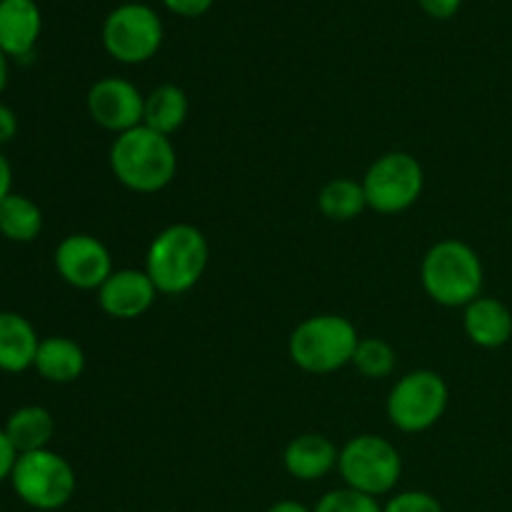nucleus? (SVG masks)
Returning a JSON list of instances; mask_svg holds the SVG:
<instances>
[{
  "label": "nucleus",
  "mask_w": 512,
  "mask_h": 512,
  "mask_svg": "<svg viewBox=\"0 0 512 512\" xmlns=\"http://www.w3.org/2000/svg\"><path fill=\"white\" fill-rule=\"evenodd\" d=\"M108 163L120 185L143 195L165 190L178 173L173 140L148 125L120 133L110 145Z\"/></svg>",
  "instance_id": "f257e3e1"
},
{
  "label": "nucleus",
  "mask_w": 512,
  "mask_h": 512,
  "mask_svg": "<svg viewBox=\"0 0 512 512\" xmlns=\"http://www.w3.org/2000/svg\"><path fill=\"white\" fill-rule=\"evenodd\" d=\"M208 260L210 245L203 230L198 225L175 223L150 240L143 270L160 295H183L200 283Z\"/></svg>",
  "instance_id": "f03ea898"
},
{
  "label": "nucleus",
  "mask_w": 512,
  "mask_h": 512,
  "mask_svg": "<svg viewBox=\"0 0 512 512\" xmlns=\"http://www.w3.org/2000/svg\"><path fill=\"white\" fill-rule=\"evenodd\" d=\"M420 283L443 308H468L483 295V260L463 240H438L420 263Z\"/></svg>",
  "instance_id": "7ed1b4c3"
},
{
  "label": "nucleus",
  "mask_w": 512,
  "mask_h": 512,
  "mask_svg": "<svg viewBox=\"0 0 512 512\" xmlns=\"http://www.w3.org/2000/svg\"><path fill=\"white\" fill-rule=\"evenodd\" d=\"M360 335L343 315L323 313L305 318L288 340V355L300 370L328 375L353 363Z\"/></svg>",
  "instance_id": "20e7f679"
},
{
  "label": "nucleus",
  "mask_w": 512,
  "mask_h": 512,
  "mask_svg": "<svg viewBox=\"0 0 512 512\" xmlns=\"http://www.w3.org/2000/svg\"><path fill=\"white\" fill-rule=\"evenodd\" d=\"M338 473L345 488L370 498H383L398 488L403 458L390 440L380 435H358L340 448Z\"/></svg>",
  "instance_id": "39448f33"
},
{
  "label": "nucleus",
  "mask_w": 512,
  "mask_h": 512,
  "mask_svg": "<svg viewBox=\"0 0 512 512\" xmlns=\"http://www.w3.org/2000/svg\"><path fill=\"white\" fill-rule=\"evenodd\" d=\"M10 485L28 508L53 512L65 508L73 500L78 478H75L73 465L63 455L45 448L18 455L13 473H10Z\"/></svg>",
  "instance_id": "423d86ee"
},
{
  "label": "nucleus",
  "mask_w": 512,
  "mask_h": 512,
  "mask_svg": "<svg viewBox=\"0 0 512 512\" xmlns=\"http://www.w3.org/2000/svg\"><path fill=\"white\" fill-rule=\"evenodd\" d=\"M450 390L435 370H413L393 385L388 395V420L400 433H425L448 410Z\"/></svg>",
  "instance_id": "0eeeda50"
},
{
  "label": "nucleus",
  "mask_w": 512,
  "mask_h": 512,
  "mask_svg": "<svg viewBox=\"0 0 512 512\" xmlns=\"http://www.w3.org/2000/svg\"><path fill=\"white\" fill-rule=\"evenodd\" d=\"M360 183L370 210L380 215H398L418 203L425 188V173L415 155L393 150L380 155Z\"/></svg>",
  "instance_id": "6e6552de"
},
{
  "label": "nucleus",
  "mask_w": 512,
  "mask_h": 512,
  "mask_svg": "<svg viewBox=\"0 0 512 512\" xmlns=\"http://www.w3.org/2000/svg\"><path fill=\"white\" fill-rule=\"evenodd\" d=\"M103 45L110 58L118 60V63H145L163 45V23H160L158 13L148 5H120L105 18Z\"/></svg>",
  "instance_id": "1a4fd4ad"
},
{
  "label": "nucleus",
  "mask_w": 512,
  "mask_h": 512,
  "mask_svg": "<svg viewBox=\"0 0 512 512\" xmlns=\"http://www.w3.org/2000/svg\"><path fill=\"white\" fill-rule=\"evenodd\" d=\"M55 270L73 288L100 290V285L113 275V258L95 235L73 233L55 248Z\"/></svg>",
  "instance_id": "9d476101"
},
{
  "label": "nucleus",
  "mask_w": 512,
  "mask_h": 512,
  "mask_svg": "<svg viewBox=\"0 0 512 512\" xmlns=\"http://www.w3.org/2000/svg\"><path fill=\"white\" fill-rule=\"evenodd\" d=\"M88 113L103 130L128 133L143 125L145 95L130 80L108 75L88 90Z\"/></svg>",
  "instance_id": "9b49d317"
},
{
  "label": "nucleus",
  "mask_w": 512,
  "mask_h": 512,
  "mask_svg": "<svg viewBox=\"0 0 512 512\" xmlns=\"http://www.w3.org/2000/svg\"><path fill=\"white\" fill-rule=\"evenodd\" d=\"M158 295V288H155L145 270L123 268L113 270V275L100 285L98 303L110 318L135 320L153 308Z\"/></svg>",
  "instance_id": "f8f14e48"
},
{
  "label": "nucleus",
  "mask_w": 512,
  "mask_h": 512,
  "mask_svg": "<svg viewBox=\"0 0 512 512\" xmlns=\"http://www.w3.org/2000/svg\"><path fill=\"white\" fill-rule=\"evenodd\" d=\"M340 450L330 438L320 433H303L288 443L283 453V465L290 478L300 483H315L338 468Z\"/></svg>",
  "instance_id": "ddd939ff"
},
{
  "label": "nucleus",
  "mask_w": 512,
  "mask_h": 512,
  "mask_svg": "<svg viewBox=\"0 0 512 512\" xmlns=\"http://www.w3.org/2000/svg\"><path fill=\"white\" fill-rule=\"evenodd\" d=\"M40 28L43 18L35 0H0V50L8 58H28Z\"/></svg>",
  "instance_id": "4468645a"
},
{
  "label": "nucleus",
  "mask_w": 512,
  "mask_h": 512,
  "mask_svg": "<svg viewBox=\"0 0 512 512\" xmlns=\"http://www.w3.org/2000/svg\"><path fill=\"white\" fill-rule=\"evenodd\" d=\"M463 330L470 338V343L478 345V348H503V345H508L512 338L510 308L503 300L480 295L478 300H473V303L465 308Z\"/></svg>",
  "instance_id": "2eb2a0df"
},
{
  "label": "nucleus",
  "mask_w": 512,
  "mask_h": 512,
  "mask_svg": "<svg viewBox=\"0 0 512 512\" xmlns=\"http://www.w3.org/2000/svg\"><path fill=\"white\" fill-rule=\"evenodd\" d=\"M38 333L28 318L13 310H0V370L23 373L33 368L38 355Z\"/></svg>",
  "instance_id": "dca6fc26"
},
{
  "label": "nucleus",
  "mask_w": 512,
  "mask_h": 512,
  "mask_svg": "<svg viewBox=\"0 0 512 512\" xmlns=\"http://www.w3.org/2000/svg\"><path fill=\"white\" fill-rule=\"evenodd\" d=\"M33 368L48 383H75L85 373V353L75 340L53 335V338L40 340Z\"/></svg>",
  "instance_id": "f3484780"
},
{
  "label": "nucleus",
  "mask_w": 512,
  "mask_h": 512,
  "mask_svg": "<svg viewBox=\"0 0 512 512\" xmlns=\"http://www.w3.org/2000/svg\"><path fill=\"white\" fill-rule=\"evenodd\" d=\"M3 430L15 453H35V450L48 448V443L53 440L55 420L50 410L40 408V405H23L10 415Z\"/></svg>",
  "instance_id": "a211bd4d"
},
{
  "label": "nucleus",
  "mask_w": 512,
  "mask_h": 512,
  "mask_svg": "<svg viewBox=\"0 0 512 512\" xmlns=\"http://www.w3.org/2000/svg\"><path fill=\"white\" fill-rule=\"evenodd\" d=\"M188 113L190 100L188 95H185V90L178 88V85H158V88H153L145 95L143 125L168 135V138L183 128L185 120H188Z\"/></svg>",
  "instance_id": "6ab92c4d"
},
{
  "label": "nucleus",
  "mask_w": 512,
  "mask_h": 512,
  "mask_svg": "<svg viewBox=\"0 0 512 512\" xmlns=\"http://www.w3.org/2000/svg\"><path fill=\"white\" fill-rule=\"evenodd\" d=\"M318 208L325 218L335 220V223L355 220L365 208H368L363 183H358V180L353 178H333L330 183L323 185V190H320Z\"/></svg>",
  "instance_id": "aec40b11"
},
{
  "label": "nucleus",
  "mask_w": 512,
  "mask_h": 512,
  "mask_svg": "<svg viewBox=\"0 0 512 512\" xmlns=\"http://www.w3.org/2000/svg\"><path fill=\"white\" fill-rule=\"evenodd\" d=\"M43 230V213L30 198L10 193L0 203V235L13 243H33Z\"/></svg>",
  "instance_id": "412c9836"
},
{
  "label": "nucleus",
  "mask_w": 512,
  "mask_h": 512,
  "mask_svg": "<svg viewBox=\"0 0 512 512\" xmlns=\"http://www.w3.org/2000/svg\"><path fill=\"white\" fill-rule=\"evenodd\" d=\"M363 378L368 380H383L393 375L395 365H398V353L393 345L383 338H360L358 348H355L353 363Z\"/></svg>",
  "instance_id": "4be33fe9"
},
{
  "label": "nucleus",
  "mask_w": 512,
  "mask_h": 512,
  "mask_svg": "<svg viewBox=\"0 0 512 512\" xmlns=\"http://www.w3.org/2000/svg\"><path fill=\"white\" fill-rule=\"evenodd\" d=\"M313 512H383V505L378 503V498H370L353 488H338L325 493Z\"/></svg>",
  "instance_id": "5701e85b"
},
{
  "label": "nucleus",
  "mask_w": 512,
  "mask_h": 512,
  "mask_svg": "<svg viewBox=\"0 0 512 512\" xmlns=\"http://www.w3.org/2000/svg\"><path fill=\"white\" fill-rule=\"evenodd\" d=\"M383 512H445L443 503L425 490H403L390 495Z\"/></svg>",
  "instance_id": "b1692460"
},
{
  "label": "nucleus",
  "mask_w": 512,
  "mask_h": 512,
  "mask_svg": "<svg viewBox=\"0 0 512 512\" xmlns=\"http://www.w3.org/2000/svg\"><path fill=\"white\" fill-rule=\"evenodd\" d=\"M165 8L173 13L183 15V18H198L213 8V0H163Z\"/></svg>",
  "instance_id": "393cba45"
},
{
  "label": "nucleus",
  "mask_w": 512,
  "mask_h": 512,
  "mask_svg": "<svg viewBox=\"0 0 512 512\" xmlns=\"http://www.w3.org/2000/svg\"><path fill=\"white\" fill-rule=\"evenodd\" d=\"M418 3H420V8L430 15V18L445 20V18H453V15L458 13L460 5H463V0H418Z\"/></svg>",
  "instance_id": "a878e982"
},
{
  "label": "nucleus",
  "mask_w": 512,
  "mask_h": 512,
  "mask_svg": "<svg viewBox=\"0 0 512 512\" xmlns=\"http://www.w3.org/2000/svg\"><path fill=\"white\" fill-rule=\"evenodd\" d=\"M15 460H18V453H15V448L10 445L5 430L0 428V483H3V480H10V473H13L15 468Z\"/></svg>",
  "instance_id": "bb28decb"
},
{
  "label": "nucleus",
  "mask_w": 512,
  "mask_h": 512,
  "mask_svg": "<svg viewBox=\"0 0 512 512\" xmlns=\"http://www.w3.org/2000/svg\"><path fill=\"white\" fill-rule=\"evenodd\" d=\"M15 133H18V118H15V113L8 105L0 103V148L5 143H10L15 138Z\"/></svg>",
  "instance_id": "cd10ccee"
},
{
  "label": "nucleus",
  "mask_w": 512,
  "mask_h": 512,
  "mask_svg": "<svg viewBox=\"0 0 512 512\" xmlns=\"http://www.w3.org/2000/svg\"><path fill=\"white\" fill-rule=\"evenodd\" d=\"M13 193V168H10L8 158L0 153V203Z\"/></svg>",
  "instance_id": "c85d7f7f"
},
{
  "label": "nucleus",
  "mask_w": 512,
  "mask_h": 512,
  "mask_svg": "<svg viewBox=\"0 0 512 512\" xmlns=\"http://www.w3.org/2000/svg\"><path fill=\"white\" fill-rule=\"evenodd\" d=\"M265 512H313L308 505L298 503V500H278V503L270 505Z\"/></svg>",
  "instance_id": "c756f323"
},
{
  "label": "nucleus",
  "mask_w": 512,
  "mask_h": 512,
  "mask_svg": "<svg viewBox=\"0 0 512 512\" xmlns=\"http://www.w3.org/2000/svg\"><path fill=\"white\" fill-rule=\"evenodd\" d=\"M8 78H10V68H8V55L0 50V95H3V90L8 88Z\"/></svg>",
  "instance_id": "7c9ffc66"
}]
</instances>
